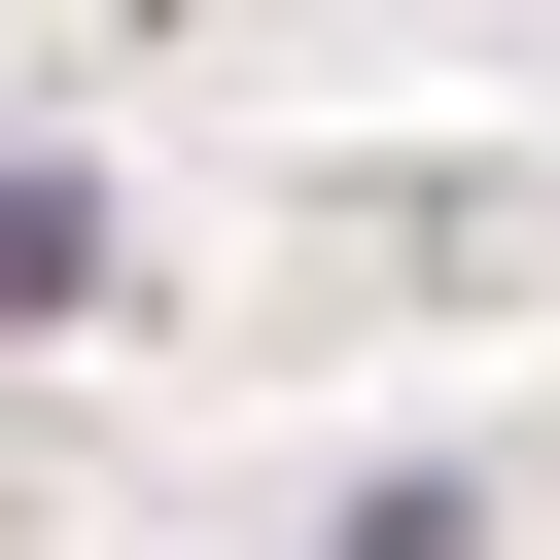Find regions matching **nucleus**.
Listing matches in <instances>:
<instances>
[{"instance_id": "f257e3e1", "label": "nucleus", "mask_w": 560, "mask_h": 560, "mask_svg": "<svg viewBox=\"0 0 560 560\" xmlns=\"http://www.w3.org/2000/svg\"><path fill=\"white\" fill-rule=\"evenodd\" d=\"M35 315H105V175H0V350Z\"/></svg>"}]
</instances>
